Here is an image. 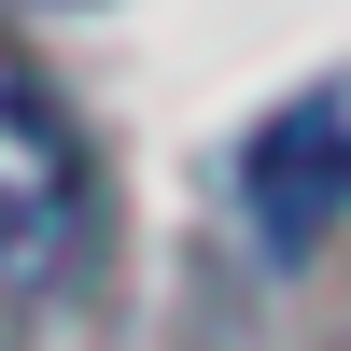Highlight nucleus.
<instances>
[{
  "label": "nucleus",
  "instance_id": "f03ea898",
  "mask_svg": "<svg viewBox=\"0 0 351 351\" xmlns=\"http://www.w3.org/2000/svg\"><path fill=\"white\" fill-rule=\"evenodd\" d=\"M239 197H253V225H267V253H309L337 225V197H351V99H295L239 155Z\"/></svg>",
  "mask_w": 351,
  "mask_h": 351
},
{
  "label": "nucleus",
  "instance_id": "f257e3e1",
  "mask_svg": "<svg viewBox=\"0 0 351 351\" xmlns=\"http://www.w3.org/2000/svg\"><path fill=\"white\" fill-rule=\"evenodd\" d=\"M84 239H99V155L43 84V56L0 43V281H56Z\"/></svg>",
  "mask_w": 351,
  "mask_h": 351
}]
</instances>
